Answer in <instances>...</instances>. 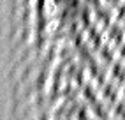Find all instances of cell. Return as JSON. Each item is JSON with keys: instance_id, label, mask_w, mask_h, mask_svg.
<instances>
[{"instance_id": "obj_1", "label": "cell", "mask_w": 125, "mask_h": 120, "mask_svg": "<svg viewBox=\"0 0 125 120\" xmlns=\"http://www.w3.org/2000/svg\"><path fill=\"white\" fill-rule=\"evenodd\" d=\"M122 97L120 94V85H116L111 80H106L102 85H99V99L106 102L107 106H113L116 101Z\"/></svg>"}, {"instance_id": "obj_2", "label": "cell", "mask_w": 125, "mask_h": 120, "mask_svg": "<svg viewBox=\"0 0 125 120\" xmlns=\"http://www.w3.org/2000/svg\"><path fill=\"white\" fill-rule=\"evenodd\" d=\"M107 80H111V81H115L116 85L122 87L125 83V62L116 58L115 62L107 67Z\"/></svg>"}, {"instance_id": "obj_3", "label": "cell", "mask_w": 125, "mask_h": 120, "mask_svg": "<svg viewBox=\"0 0 125 120\" xmlns=\"http://www.w3.org/2000/svg\"><path fill=\"white\" fill-rule=\"evenodd\" d=\"M111 118L115 120H125V99H118L111 106Z\"/></svg>"}, {"instance_id": "obj_4", "label": "cell", "mask_w": 125, "mask_h": 120, "mask_svg": "<svg viewBox=\"0 0 125 120\" xmlns=\"http://www.w3.org/2000/svg\"><path fill=\"white\" fill-rule=\"evenodd\" d=\"M113 20L118 21V23H122L123 27H125V2H122L120 5H116L115 9H113Z\"/></svg>"}, {"instance_id": "obj_5", "label": "cell", "mask_w": 125, "mask_h": 120, "mask_svg": "<svg viewBox=\"0 0 125 120\" xmlns=\"http://www.w3.org/2000/svg\"><path fill=\"white\" fill-rule=\"evenodd\" d=\"M116 57H118V60L125 62V41L122 42V44L116 46Z\"/></svg>"}, {"instance_id": "obj_6", "label": "cell", "mask_w": 125, "mask_h": 120, "mask_svg": "<svg viewBox=\"0 0 125 120\" xmlns=\"http://www.w3.org/2000/svg\"><path fill=\"white\" fill-rule=\"evenodd\" d=\"M120 94H122V99H125V83L120 87Z\"/></svg>"}, {"instance_id": "obj_7", "label": "cell", "mask_w": 125, "mask_h": 120, "mask_svg": "<svg viewBox=\"0 0 125 120\" xmlns=\"http://www.w3.org/2000/svg\"><path fill=\"white\" fill-rule=\"evenodd\" d=\"M109 120H115V118H109Z\"/></svg>"}, {"instance_id": "obj_8", "label": "cell", "mask_w": 125, "mask_h": 120, "mask_svg": "<svg viewBox=\"0 0 125 120\" xmlns=\"http://www.w3.org/2000/svg\"><path fill=\"white\" fill-rule=\"evenodd\" d=\"M123 2H125V0H123Z\"/></svg>"}]
</instances>
